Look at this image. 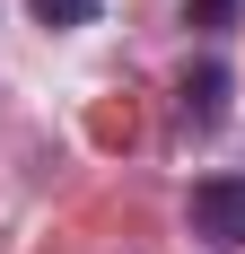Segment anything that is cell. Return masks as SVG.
<instances>
[{
  "instance_id": "cell-1",
  "label": "cell",
  "mask_w": 245,
  "mask_h": 254,
  "mask_svg": "<svg viewBox=\"0 0 245 254\" xmlns=\"http://www.w3.org/2000/svg\"><path fill=\"white\" fill-rule=\"evenodd\" d=\"M184 228H193L210 254H237V246H245V176H237V167L193 176V193H184Z\"/></svg>"
},
{
  "instance_id": "cell-2",
  "label": "cell",
  "mask_w": 245,
  "mask_h": 254,
  "mask_svg": "<svg viewBox=\"0 0 245 254\" xmlns=\"http://www.w3.org/2000/svg\"><path fill=\"white\" fill-rule=\"evenodd\" d=\"M228 88H237L228 62H219V53H201L193 70L175 79V123H184V131H219V123H228Z\"/></svg>"
},
{
  "instance_id": "cell-3",
  "label": "cell",
  "mask_w": 245,
  "mask_h": 254,
  "mask_svg": "<svg viewBox=\"0 0 245 254\" xmlns=\"http://www.w3.org/2000/svg\"><path fill=\"white\" fill-rule=\"evenodd\" d=\"M26 9H35V26H61V35L105 18V0H26Z\"/></svg>"
},
{
  "instance_id": "cell-4",
  "label": "cell",
  "mask_w": 245,
  "mask_h": 254,
  "mask_svg": "<svg viewBox=\"0 0 245 254\" xmlns=\"http://www.w3.org/2000/svg\"><path fill=\"white\" fill-rule=\"evenodd\" d=\"M184 18H193L201 35H228V26L245 18V0H184Z\"/></svg>"
}]
</instances>
